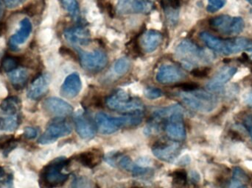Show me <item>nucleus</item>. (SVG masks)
<instances>
[{"instance_id": "27", "label": "nucleus", "mask_w": 252, "mask_h": 188, "mask_svg": "<svg viewBox=\"0 0 252 188\" xmlns=\"http://www.w3.org/2000/svg\"><path fill=\"white\" fill-rule=\"evenodd\" d=\"M22 60L20 57L6 56L1 61V69L4 72L10 73L17 69L18 66L22 63Z\"/></svg>"}, {"instance_id": "26", "label": "nucleus", "mask_w": 252, "mask_h": 188, "mask_svg": "<svg viewBox=\"0 0 252 188\" xmlns=\"http://www.w3.org/2000/svg\"><path fill=\"white\" fill-rule=\"evenodd\" d=\"M200 38L204 41V44L214 51L221 53L223 39L215 37L207 32H202L200 33Z\"/></svg>"}, {"instance_id": "23", "label": "nucleus", "mask_w": 252, "mask_h": 188, "mask_svg": "<svg viewBox=\"0 0 252 188\" xmlns=\"http://www.w3.org/2000/svg\"><path fill=\"white\" fill-rule=\"evenodd\" d=\"M32 24L28 19H24L21 21L20 28L13 36L10 38V43L13 47L22 44L25 42L32 32Z\"/></svg>"}, {"instance_id": "46", "label": "nucleus", "mask_w": 252, "mask_h": 188, "mask_svg": "<svg viewBox=\"0 0 252 188\" xmlns=\"http://www.w3.org/2000/svg\"><path fill=\"white\" fill-rule=\"evenodd\" d=\"M3 14V7L2 4H1V1H0V18L1 17Z\"/></svg>"}, {"instance_id": "45", "label": "nucleus", "mask_w": 252, "mask_h": 188, "mask_svg": "<svg viewBox=\"0 0 252 188\" xmlns=\"http://www.w3.org/2000/svg\"><path fill=\"white\" fill-rule=\"evenodd\" d=\"M5 175V172H4V170L1 167H0V179L2 178V177H4Z\"/></svg>"}, {"instance_id": "1", "label": "nucleus", "mask_w": 252, "mask_h": 188, "mask_svg": "<svg viewBox=\"0 0 252 188\" xmlns=\"http://www.w3.org/2000/svg\"><path fill=\"white\" fill-rule=\"evenodd\" d=\"M142 120L141 112L127 114L121 117L111 116L104 112H99L95 117L97 129L100 133L104 134H113L121 129L139 125Z\"/></svg>"}, {"instance_id": "30", "label": "nucleus", "mask_w": 252, "mask_h": 188, "mask_svg": "<svg viewBox=\"0 0 252 188\" xmlns=\"http://www.w3.org/2000/svg\"><path fill=\"white\" fill-rule=\"evenodd\" d=\"M187 173L184 170H176L173 173V183L177 188L184 187L187 183Z\"/></svg>"}, {"instance_id": "36", "label": "nucleus", "mask_w": 252, "mask_h": 188, "mask_svg": "<svg viewBox=\"0 0 252 188\" xmlns=\"http://www.w3.org/2000/svg\"><path fill=\"white\" fill-rule=\"evenodd\" d=\"M145 95L148 99H156L161 97L163 92L157 88H148L145 90Z\"/></svg>"}, {"instance_id": "16", "label": "nucleus", "mask_w": 252, "mask_h": 188, "mask_svg": "<svg viewBox=\"0 0 252 188\" xmlns=\"http://www.w3.org/2000/svg\"><path fill=\"white\" fill-rule=\"evenodd\" d=\"M50 83V75L43 74L37 77L28 88L27 96L32 100L41 99L48 91Z\"/></svg>"}, {"instance_id": "9", "label": "nucleus", "mask_w": 252, "mask_h": 188, "mask_svg": "<svg viewBox=\"0 0 252 188\" xmlns=\"http://www.w3.org/2000/svg\"><path fill=\"white\" fill-rule=\"evenodd\" d=\"M81 66L85 70L90 72H97L103 70L108 64V56L102 50H94L90 53L80 54Z\"/></svg>"}, {"instance_id": "47", "label": "nucleus", "mask_w": 252, "mask_h": 188, "mask_svg": "<svg viewBox=\"0 0 252 188\" xmlns=\"http://www.w3.org/2000/svg\"><path fill=\"white\" fill-rule=\"evenodd\" d=\"M247 1H249V2H250L252 5V0H247Z\"/></svg>"}, {"instance_id": "10", "label": "nucleus", "mask_w": 252, "mask_h": 188, "mask_svg": "<svg viewBox=\"0 0 252 188\" xmlns=\"http://www.w3.org/2000/svg\"><path fill=\"white\" fill-rule=\"evenodd\" d=\"M154 7L153 0H118L117 12L121 15L148 14Z\"/></svg>"}, {"instance_id": "41", "label": "nucleus", "mask_w": 252, "mask_h": 188, "mask_svg": "<svg viewBox=\"0 0 252 188\" xmlns=\"http://www.w3.org/2000/svg\"><path fill=\"white\" fill-rule=\"evenodd\" d=\"M8 8H15L25 2L26 0H3Z\"/></svg>"}, {"instance_id": "18", "label": "nucleus", "mask_w": 252, "mask_h": 188, "mask_svg": "<svg viewBox=\"0 0 252 188\" xmlns=\"http://www.w3.org/2000/svg\"><path fill=\"white\" fill-rule=\"evenodd\" d=\"M74 123L77 133L83 139L89 140L95 135L94 126L81 111H78L74 115Z\"/></svg>"}, {"instance_id": "43", "label": "nucleus", "mask_w": 252, "mask_h": 188, "mask_svg": "<svg viewBox=\"0 0 252 188\" xmlns=\"http://www.w3.org/2000/svg\"><path fill=\"white\" fill-rule=\"evenodd\" d=\"M245 126L246 128L248 130L249 133H250V136H251L252 140V121L251 119H247L245 121Z\"/></svg>"}, {"instance_id": "39", "label": "nucleus", "mask_w": 252, "mask_h": 188, "mask_svg": "<svg viewBox=\"0 0 252 188\" xmlns=\"http://www.w3.org/2000/svg\"><path fill=\"white\" fill-rule=\"evenodd\" d=\"M38 134V130L32 127H25L24 130V136L28 139H34Z\"/></svg>"}, {"instance_id": "24", "label": "nucleus", "mask_w": 252, "mask_h": 188, "mask_svg": "<svg viewBox=\"0 0 252 188\" xmlns=\"http://www.w3.org/2000/svg\"><path fill=\"white\" fill-rule=\"evenodd\" d=\"M8 78L15 89L21 90L29 80V73L25 69H16L8 73Z\"/></svg>"}, {"instance_id": "5", "label": "nucleus", "mask_w": 252, "mask_h": 188, "mask_svg": "<svg viewBox=\"0 0 252 188\" xmlns=\"http://www.w3.org/2000/svg\"><path fill=\"white\" fill-rule=\"evenodd\" d=\"M106 105L113 110L130 113L141 112L144 105L140 99L131 97L124 91H118L106 99Z\"/></svg>"}, {"instance_id": "22", "label": "nucleus", "mask_w": 252, "mask_h": 188, "mask_svg": "<svg viewBox=\"0 0 252 188\" xmlns=\"http://www.w3.org/2000/svg\"><path fill=\"white\" fill-rule=\"evenodd\" d=\"M22 117L20 112H0V130L11 132L16 130L21 123Z\"/></svg>"}, {"instance_id": "32", "label": "nucleus", "mask_w": 252, "mask_h": 188, "mask_svg": "<svg viewBox=\"0 0 252 188\" xmlns=\"http://www.w3.org/2000/svg\"><path fill=\"white\" fill-rule=\"evenodd\" d=\"M244 174L239 168H235L234 171L233 180L229 188H248L243 183Z\"/></svg>"}, {"instance_id": "37", "label": "nucleus", "mask_w": 252, "mask_h": 188, "mask_svg": "<svg viewBox=\"0 0 252 188\" xmlns=\"http://www.w3.org/2000/svg\"><path fill=\"white\" fill-rule=\"evenodd\" d=\"M210 69L207 67L197 68V69H192L191 74L195 78H206L210 74Z\"/></svg>"}, {"instance_id": "2", "label": "nucleus", "mask_w": 252, "mask_h": 188, "mask_svg": "<svg viewBox=\"0 0 252 188\" xmlns=\"http://www.w3.org/2000/svg\"><path fill=\"white\" fill-rule=\"evenodd\" d=\"M69 163L66 158H58L47 164L41 170L39 175V186L41 188L62 187L69 179V174L63 172L65 167Z\"/></svg>"}, {"instance_id": "8", "label": "nucleus", "mask_w": 252, "mask_h": 188, "mask_svg": "<svg viewBox=\"0 0 252 188\" xmlns=\"http://www.w3.org/2000/svg\"><path fill=\"white\" fill-rule=\"evenodd\" d=\"M213 29L225 35H238L244 30L245 22L241 17H232L228 15H220L210 20Z\"/></svg>"}, {"instance_id": "4", "label": "nucleus", "mask_w": 252, "mask_h": 188, "mask_svg": "<svg viewBox=\"0 0 252 188\" xmlns=\"http://www.w3.org/2000/svg\"><path fill=\"white\" fill-rule=\"evenodd\" d=\"M176 54L177 58L188 69L210 60L204 50L188 40L179 43L176 49Z\"/></svg>"}, {"instance_id": "40", "label": "nucleus", "mask_w": 252, "mask_h": 188, "mask_svg": "<svg viewBox=\"0 0 252 188\" xmlns=\"http://www.w3.org/2000/svg\"><path fill=\"white\" fill-rule=\"evenodd\" d=\"M179 87L184 91H191L198 89V85L193 82H187V83L181 84Z\"/></svg>"}, {"instance_id": "35", "label": "nucleus", "mask_w": 252, "mask_h": 188, "mask_svg": "<svg viewBox=\"0 0 252 188\" xmlns=\"http://www.w3.org/2000/svg\"><path fill=\"white\" fill-rule=\"evenodd\" d=\"M161 4L164 10H178L181 5L180 0H162Z\"/></svg>"}, {"instance_id": "11", "label": "nucleus", "mask_w": 252, "mask_h": 188, "mask_svg": "<svg viewBox=\"0 0 252 188\" xmlns=\"http://www.w3.org/2000/svg\"><path fill=\"white\" fill-rule=\"evenodd\" d=\"M108 163L114 166H118L125 171L132 173L133 175H145L149 172V168H142L132 162L131 160L121 153H111L106 158Z\"/></svg>"}, {"instance_id": "29", "label": "nucleus", "mask_w": 252, "mask_h": 188, "mask_svg": "<svg viewBox=\"0 0 252 188\" xmlns=\"http://www.w3.org/2000/svg\"><path fill=\"white\" fill-rule=\"evenodd\" d=\"M130 68V61L127 57H123L118 59L114 66V71L118 75H124Z\"/></svg>"}, {"instance_id": "6", "label": "nucleus", "mask_w": 252, "mask_h": 188, "mask_svg": "<svg viewBox=\"0 0 252 188\" xmlns=\"http://www.w3.org/2000/svg\"><path fill=\"white\" fill-rule=\"evenodd\" d=\"M72 130V126L64 118L57 117L49 123L45 132L38 139V143L47 145L54 143L58 139L70 134Z\"/></svg>"}, {"instance_id": "28", "label": "nucleus", "mask_w": 252, "mask_h": 188, "mask_svg": "<svg viewBox=\"0 0 252 188\" xmlns=\"http://www.w3.org/2000/svg\"><path fill=\"white\" fill-rule=\"evenodd\" d=\"M62 5L69 13L71 17L75 20H78L80 16L79 5L77 0H61Z\"/></svg>"}, {"instance_id": "21", "label": "nucleus", "mask_w": 252, "mask_h": 188, "mask_svg": "<svg viewBox=\"0 0 252 188\" xmlns=\"http://www.w3.org/2000/svg\"><path fill=\"white\" fill-rule=\"evenodd\" d=\"M163 35L161 32L154 29L147 31L141 40V46L144 52L151 53L155 51L162 42Z\"/></svg>"}, {"instance_id": "34", "label": "nucleus", "mask_w": 252, "mask_h": 188, "mask_svg": "<svg viewBox=\"0 0 252 188\" xmlns=\"http://www.w3.org/2000/svg\"><path fill=\"white\" fill-rule=\"evenodd\" d=\"M226 4V0H208L207 11L210 13H215L221 9Z\"/></svg>"}, {"instance_id": "3", "label": "nucleus", "mask_w": 252, "mask_h": 188, "mask_svg": "<svg viewBox=\"0 0 252 188\" xmlns=\"http://www.w3.org/2000/svg\"><path fill=\"white\" fill-rule=\"evenodd\" d=\"M179 97L187 106L200 112L208 113L218 106L217 97L212 93L202 90L183 91L179 94Z\"/></svg>"}, {"instance_id": "15", "label": "nucleus", "mask_w": 252, "mask_h": 188, "mask_svg": "<svg viewBox=\"0 0 252 188\" xmlns=\"http://www.w3.org/2000/svg\"><path fill=\"white\" fill-rule=\"evenodd\" d=\"M181 146L177 142L173 143H160L153 147V153L161 161L173 162L180 153Z\"/></svg>"}, {"instance_id": "7", "label": "nucleus", "mask_w": 252, "mask_h": 188, "mask_svg": "<svg viewBox=\"0 0 252 188\" xmlns=\"http://www.w3.org/2000/svg\"><path fill=\"white\" fill-rule=\"evenodd\" d=\"M184 109L181 105H172V110L166 118L167 123L165 130L173 140H182L186 137V130L183 119Z\"/></svg>"}, {"instance_id": "38", "label": "nucleus", "mask_w": 252, "mask_h": 188, "mask_svg": "<svg viewBox=\"0 0 252 188\" xmlns=\"http://www.w3.org/2000/svg\"><path fill=\"white\" fill-rule=\"evenodd\" d=\"M22 13L29 16H35L37 13V5L35 3H31L22 9Z\"/></svg>"}, {"instance_id": "12", "label": "nucleus", "mask_w": 252, "mask_h": 188, "mask_svg": "<svg viewBox=\"0 0 252 188\" xmlns=\"http://www.w3.org/2000/svg\"><path fill=\"white\" fill-rule=\"evenodd\" d=\"M43 107L50 115L63 118L73 112V107L70 104L58 97L47 98L43 102Z\"/></svg>"}, {"instance_id": "13", "label": "nucleus", "mask_w": 252, "mask_h": 188, "mask_svg": "<svg viewBox=\"0 0 252 188\" xmlns=\"http://www.w3.org/2000/svg\"><path fill=\"white\" fill-rule=\"evenodd\" d=\"M237 71L238 69L234 66H224L221 68L206 85L207 90L210 92L220 91L223 85L233 78Z\"/></svg>"}, {"instance_id": "25", "label": "nucleus", "mask_w": 252, "mask_h": 188, "mask_svg": "<svg viewBox=\"0 0 252 188\" xmlns=\"http://www.w3.org/2000/svg\"><path fill=\"white\" fill-rule=\"evenodd\" d=\"M21 106L22 102L20 99L17 96H10L2 101L0 105V110L2 112L17 113L20 112Z\"/></svg>"}, {"instance_id": "17", "label": "nucleus", "mask_w": 252, "mask_h": 188, "mask_svg": "<svg viewBox=\"0 0 252 188\" xmlns=\"http://www.w3.org/2000/svg\"><path fill=\"white\" fill-rule=\"evenodd\" d=\"M64 38L69 44L78 46H87L91 42V35L87 28L82 27L69 28L64 32Z\"/></svg>"}, {"instance_id": "42", "label": "nucleus", "mask_w": 252, "mask_h": 188, "mask_svg": "<svg viewBox=\"0 0 252 188\" xmlns=\"http://www.w3.org/2000/svg\"><path fill=\"white\" fill-rule=\"evenodd\" d=\"M7 32V25L5 22H0V37L3 36Z\"/></svg>"}, {"instance_id": "14", "label": "nucleus", "mask_w": 252, "mask_h": 188, "mask_svg": "<svg viewBox=\"0 0 252 188\" xmlns=\"http://www.w3.org/2000/svg\"><path fill=\"white\" fill-rule=\"evenodd\" d=\"M186 78L182 69L174 65H164L158 69L157 81L161 84H170L179 82Z\"/></svg>"}, {"instance_id": "19", "label": "nucleus", "mask_w": 252, "mask_h": 188, "mask_svg": "<svg viewBox=\"0 0 252 188\" xmlns=\"http://www.w3.org/2000/svg\"><path fill=\"white\" fill-rule=\"evenodd\" d=\"M82 88V81L78 73L68 75L61 87V94L65 98L72 99L76 97Z\"/></svg>"}, {"instance_id": "33", "label": "nucleus", "mask_w": 252, "mask_h": 188, "mask_svg": "<svg viewBox=\"0 0 252 188\" xmlns=\"http://www.w3.org/2000/svg\"><path fill=\"white\" fill-rule=\"evenodd\" d=\"M70 188H94L93 183L85 177H75L71 183Z\"/></svg>"}, {"instance_id": "31", "label": "nucleus", "mask_w": 252, "mask_h": 188, "mask_svg": "<svg viewBox=\"0 0 252 188\" xmlns=\"http://www.w3.org/2000/svg\"><path fill=\"white\" fill-rule=\"evenodd\" d=\"M15 139L13 135H4L0 137V149H4V152H9L14 149Z\"/></svg>"}, {"instance_id": "44", "label": "nucleus", "mask_w": 252, "mask_h": 188, "mask_svg": "<svg viewBox=\"0 0 252 188\" xmlns=\"http://www.w3.org/2000/svg\"><path fill=\"white\" fill-rule=\"evenodd\" d=\"M244 99H245L246 103H247V105L252 107V91L248 93Z\"/></svg>"}, {"instance_id": "20", "label": "nucleus", "mask_w": 252, "mask_h": 188, "mask_svg": "<svg viewBox=\"0 0 252 188\" xmlns=\"http://www.w3.org/2000/svg\"><path fill=\"white\" fill-rule=\"evenodd\" d=\"M103 158V152L98 149H93L87 152H81L76 155L75 160L84 166L94 168L101 162Z\"/></svg>"}]
</instances>
